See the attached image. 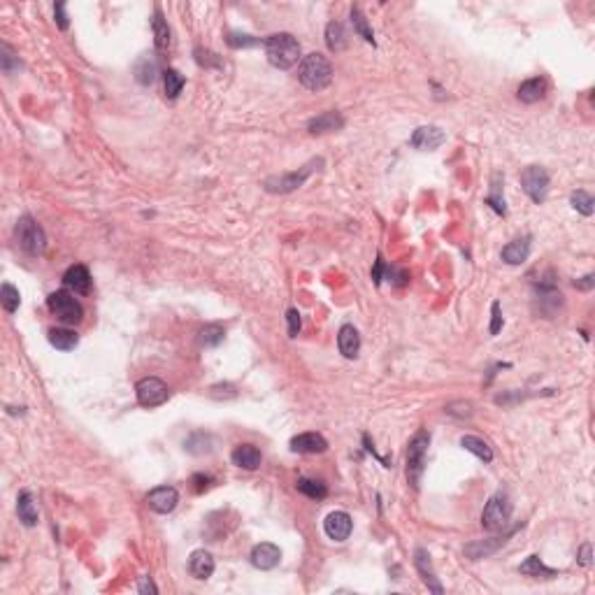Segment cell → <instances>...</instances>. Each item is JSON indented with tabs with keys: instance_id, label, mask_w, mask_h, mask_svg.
Here are the masks:
<instances>
[{
	"instance_id": "277c9868",
	"label": "cell",
	"mask_w": 595,
	"mask_h": 595,
	"mask_svg": "<svg viewBox=\"0 0 595 595\" xmlns=\"http://www.w3.org/2000/svg\"><path fill=\"white\" fill-rule=\"evenodd\" d=\"M17 242L28 256H42L47 249V235L31 214H24L17 221Z\"/></svg>"
},
{
	"instance_id": "8992f818",
	"label": "cell",
	"mask_w": 595,
	"mask_h": 595,
	"mask_svg": "<svg viewBox=\"0 0 595 595\" xmlns=\"http://www.w3.org/2000/svg\"><path fill=\"white\" fill-rule=\"evenodd\" d=\"M47 307L58 321L68 323V326H75V323L84 319V309L79 305L75 293H70V291H65V288L54 291V293L47 298Z\"/></svg>"
},
{
	"instance_id": "74e56055",
	"label": "cell",
	"mask_w": 595,
	"mask_h": 595,
	"mask_svg": "<svg viewBox=\"0 0 595 595\" xmlns=\"http://www.w3.org/2000/svg\"><path fill=\"white\" fill-rule=\"evenodd\" d=\"M226 44L233 49H251V47H259V44H263L259 37L254 35H247V33H235L230 31L226 35Z\"/></svg>"
},
{
	"instance_id": "5b68a950",
	"label": "cell",
	"mask_w": 595,
	"mask_h": 595,
	"mask_svg": "<svg viewBox=\"0 0 595 595\" xmlns=\"http://www.w3.org/2000/svg\"><path fill=\"white\" fill-rule=\"evenodd\" d=\"M509 519H512V502L505 493H495L481 512V526L488 533H502L509 528Z\"/></svg>"
},
{
	"instance_id": "f6af8a7d",
	"label": "cell",
	"mask_w": 595,
	"mask_h": 595,
	"mask_svg": "<svg viewBox=\"0 0 595 595\" xmlns=\"http://www.w3.org/2000/svg\"><path fill=\"white\" fill-rule=\"evenodd\" d=\"M54 17H56L58 28H61V31H68L70 21H68V15H65V3H56V5H54Z\"/></svg>"
},
{
	"instance_id": "3957f363",
	"label": "cell",
	"mask_w": 595,
	"mask_h": 595,
	"mask_svg": "<svg viewBox=\"0 0 595 595\" xmlns=\"http://www.w3.org/2000/svg\"><path fill=\"white\" fill-rule=\"evenodd\" d=\"M428 445H431V433L428 431H419L407 445V481L416 491H419L423 470H426Z\"/></svg>"
},
{
	"instance_id": "e0dca14e",
	"label": "cell",
	"mask_w": 595,
	"mask_h": 595,
	"mask_svg": "<svg viewBox=\"0 0 595 595\" xmlns=\"http://www.w3.org/2000/svg\"><path fill=\"white\" fill-rule=\"evenodd\" d=\"M531 249H533V237L526 235V237H519V240H512L507 247H502V261L507 266H521V263L528 261L531 256Z\"/></svg>"
},
{
	"instance_id": "60d3db41",
	"label": "cell",
	"mask_w": 595,
	"mask_h": 595,
	"mask_svg": "<svg viewBox=\"0 0 595 595\" xmlns=\"http://www.w3.org/2000/svg\"><path fill=\"white\" fill-rule=\"evenodd\" d=\"M286 321H288V337H298V333H300V312L298 309H288L286 312Z\"/></svg>"
},
{
	"instance_id": "8d00e7d4",
	"label": "cell",
	"mask_w": 595,
	"mask_h": 595,
	"mask_svg": "<svg viewBox=\"0 0 595 595\" xmlns=\"http://www.w3.org/2000/svg\"><path fill=\"white\" fill-rule=\"evenodd\" d=\"M0 302H3L5 312L15 314L19 309V302H21V295H19V291L12 286V284L5 282L3 286H0Z\"/></svg>"
},
{
	"instance_id": "83f0119b",
	"label": "cell",
	"mask_w": 595,
	"mask_h": 595,
	"mask_svg": "<svg viewBox=\"0 0 595 595\" xmlns=\"http://www.w3.org/2000/svg\"><path fill=\"white\" fill-rule=\"evenodd\" d=\"M519 572L526 574V577H533V579H553L558 574L553 567H546L544 563H542L540 556H528L524 563L519 565Z\"/></svg>"
},
{
	"instance_id": "7bdbcfd3",
	"label": "cell",
	"mask_w": 595,
	"mask_h": 595,
	"mask_svg": "<svg viewBox=\"0 0 595 595\" xmlns=\"http://www.w3.org/2000/svg\"><path fill=\"white\" fill-rule=\"evenodd\" d=\"M0 63H3V72H5V75H12V63L19 65V61L15 58V54L10 51L8 44H3V56H0Z\"/></svg>"
},
{
	"instance_id": "ab89813d",
	"label": "cell",
	"mask_w": 595,
	"mask_h": 595,
	"mask_svg": "<svg viewBox=\"0 0 595 595\" xmlns=\"http://www.w3.org/2000/svg\"><path fill=\"white\" fill-rule=\"evenodd\" d=\"M235 395H237V391H235L233 384H214V386H209V398H214V400H230V398H235Z\"/></svg>"
},
{
	"instance_id": "1f68e13d",
	"label": "cell",
	"mask_w": 595,
	"mask_h": 595,
	"mask_svg": "<svg viewBox=\"0 0 595 595\" xmlns=\"http://www.w3.org/2000/svg\"><path fill=\"white\" fill-rule=\"evenodd\" d=\"M295 488H298V491H300L302 495H307V498H312V500H323V498H326V495H328V486L323 484V481H319V479H309V477H300V479H298Z\"/></svg>"
},
{
	"instance_id": "4fadbf2b",
	"label": "cell",
	"mask_w": 595,
	"mask_h": 595,
	"mask_svg": "<svg viewBox=\"0 0 595 595\" xmlns=\"http://www.w3.org/2000/svg\"><path fill=\"white\" fill-rule=\"evenodd\" d=\"M323 531H326V535L333 542H345L349 540V535L354 531V521L347 512H340V509H337V512H330L326 521H323Z\"/></svg>"
},
{
	"instance_id": "b9f144b4",
	"label": "cell",
	"mask_w": 595,
	"mask_h": 595,
	"mask_svg": "<svg viewBox=\"0 0 595 595\" xmlns=\"http://www.w3.org/2000/svg\"><path fill=\"white\" fill-rule=\"evenodd\" d=\"M491 328H488V333L491 335H498L500 333V328H502V314H500V302L495 300L493 305H491Z\"/></svg>"
},
{
	"instance_id": "ffe728a7",
	"label": "cell",
	"mask_w": 595,
	"mask_h": 595,
	"mask_svg": "<svg viewBox=\"0 0 595 595\" xmlns=\"http://www.w3.org/2000/svg\"><path fill=\"white\" fill-rule=\"evenodd\" d=\"M337 349L345 359H356L361 352V335L352 323H345L337 333Z\"/></svg>"
},
{
	"instance_id": "ac0fdd59",
	"label": "cell",
	"mask_w": 595,
	"mask_h": 595,
	"mask_svg": "<svg viewBox=\"0 0 595 595\" xmlns=\"http://www.w3.org/2000/svg\"><path fill=\"white\" fill-rule=\"evenodd\" d=\"M63 286L68 291H72V293L87 295L91 291V275H89L87 266H72V268L65 270Z\"/></svg>"
},
{
	"instance_id": "681fc988",
	"label": "cell",
	"mask_w": 595,
	"mask_h": 595,
	"mask_svg": "<svg viewBox=\"0 0 595 595\" xmlns=\"http://www.w3.org/2000/svg\"><path fill=\"white\" fill-rule=\"evenodd\" d=\"M593 284H595V282H593V275H586V277H584V279H581V282H579V279L574 282V286H577V288H581V291H588V288H593Z\"/></svg>"
},
{
	"instance_id": "44dd1931",
	"label": "cell",
	"mask_w": 595,
	"mask_h": 595,
	"mask_svg": "<svg viewBox=\"0 0 595 595\" xmlns=\"http://www.w3.org/2000/svg\"><path fill=\"white\" fill-rule=\"evenodd\" d=\"M230 460H233V465L242 467V470H256V467H261L263 456L254 445H237L233 449V454H230Z\"/></svg>"
},
{
	"instance_id": "7a4b0ae2",
	"label": "cell",
	"mask_w": 595,
	"mask_h": 595,
	"mask_svg": "<svg viewBox=\"0 0 595 595\" xmlns=\"http://www.w3.org/2000/svg\"><path fill=\"white\" fill-rule=\"evenodd\" d=\"M298 82L309 91H323L333 82V65L323 54L312 51L298 65Z\"/></svg>"
},
{
	"instance_id": "d4e9b609",
	"label": "cell",
	"mask_w": 595,
	"mask_h": 595,
	"mask_svg": "<svg viewBox=\"0 0 595 595\" xmlns=\"http://www.w3.org/2000/svg\"><path fill=\"white\" fill-rule=\"evenodd\" d=\"M414 565H416V570L421 572V577H423V581L428 584V588H431L433 593H442V584H440L438 579H435V572H433V567H431V556L426 553V549H416V553H414Z\"/></svg>"
},
{
	"instance_id": "9a60e30c",
	"label": "cell",
	"mask_w": 595,
	"mask_h": 595,
	"mask_svg": "<svg viewBox=\"0 0 595 595\" xmlns=\"http://www.w3.org/2000/svg\"><path fill=\"white\" fill-rule=\"evenodd\" d=\"M345 117L340 114L337 110H330V112H323V114L309 119L307 121V130L312 135H323V133H335V130H342L345 128Z\"/></svg>"
},
{
	"instance_id": "6da1fadb",
	"label": "cell",
	"mask_w": 595,
	"mask_h": 595,
	"mask_svg": "<svg viewBox=\"0 0 595 595\" xmlns=\"http://www.w3.org/2000/svg\"><path fill=\"white\" fill-rule=\"evenodd\" d=\"M263 47H266V56L270 65L279 70L293 68L298 61H302L300 56V42L291 35V33H275L263 40Z\"/></svg>"
},
{
	"instance_id": "30bf717a",
	"label": "cell",
	"mask_w": 595,
	"mask_h": 595,
	"mask_svg": "<svg viewBox=\"0 0 595 595\" xmlns=\"http://www.w3.org/2000/svg\"><path fill=\"white\" fill-rule=\"evenodd\" d=\"M517 533V528H512V531L502 533V535H495V537H488V540H477V542H470L463 551H465V556L470 560H481V558H488L493 556L498 549H502L507 544V540L512 537V535Z\"/></svg>"
},
{
	"instance_id": "f546056e",
	"label": "cell",
	"mask_w": 595,
	"mask_h": 595,
	"mask_svg": "<svg viewBox=\"0 0 595 595\" xmlns=\"http://www.w3.org/2000/svg\"><path fill=\"white\" fill-rule=\"evenodd\" d=\"M486 205L491 207L495 214L505 216L507 207H505V193H502V175L495 173L493 182H491V196H486Z\"/></svg>"
},
{
	"instance_id": "4316f807",
	"label": "cell",
	"mask_w": 595,
	"mask_h": 595,
	"mask_svg": "<svg viewBox=\"0 0 595 595\" xmlns=\"http://www.w3.org/2000/svg\"><path fill=\"white\" fill-rule=\"evenodd\" d=\"M184 451H189L191 456H207L214 451V438L209 433H191L184 440Z\"/></svg>"
},
{
	"instance_id": "ba28073f",
	"label": "cell",
	"mask_w": 595,
	"mask_h": 595,
	"mask_svg": "<svg viewBox=\"0 0 595 595\" xmlns=\"http://www.w3.org/2000/svg\"><path fill=\"white\" fill-rule=\"evenodd\" d=\"M321 161H312L307 165H302L300 170H295V173H286V175H279V177H268L266 182H263V187H266L268 193H291V191L300 189L302 184H305L309 180V175L314 173V165H319Z\"/></svg>"
},
{
	"instance_id": "7dc6e473",
	"label": "cell",
	"mask_w": 595,
	"mask_h": 595,
	"mask_svg": "<svg viewBox=\"0 0 595 595\" xmlns=\"http://www.w3.org/2000/svg\"><path fill=\"white\" fill-rule=\"evenodd\" d=\"M191 481H193V484H196V486H193V488H196V493H202L205 488H209L212 477H209V474H196V477L191 479Z\"/></svg>"
},
{
	"instance_id": "603a6c76",
	"label": "cell",
	"mask_w": 595,
	"mask_h": 595,
	"mask_svg": "<svg viewBox=\"0 0 595 595\" xmlns=\"http://www.w3.org/2000/svg\"><path fill=\"white\" fill-rule=\"evenodd\" d=\"M17 514H19V521H21L26 528L37 526L40 514H37V505H35V500H33L31 491H21V493H19V498H17Z\"/></svg>"
},
{
	"instance_id": "4dcf8cb0",
	"label": "cell",
	"mask_w": 595,
	"mask_h": 595,
	"mask_svg": "<svg viewBox=\"0 0 595 595\" xmlns=\"http://www.w3.org/2000/svg\"><path fill=\"white\" fill-rule=\"evenodd\" d=\"M156 75H158V65L154 58L149 56H142L140 61L135 65V79L142 84V87H151L156 82Z\"/></svg>"
},
{
	"instance_id": "d6a6232c",
	"label": "cell",
	"mask_w": 595,
	"mask_h": 595,
	"mask_svg": "<svg viewBox=\"0 0 595 595\" xmlns=\"http://www.w3.org/2000/svg\"><path fill=\"white\" fill-rule=\"evenodd\" d=\"M326 44L330 51H342L347 47V33L340 21H330L326 26Z\"/></svg>"
},
{
	"instance_id": "d590c367",
	"label": "cell",
	"mask_w": 595,
	"mask_h": 595,
	"mask_svg": "<svg viewBox=\"0 0 595 595\" xmlns=\"http://www.w3.org/2000/svg\"><path fill=\"white\" fill-rule=\"evenodd\" d=\"M570 202H572V207L577 209L579 214H584V216H591V214H593V209H595V200H593V196L588 193V191H584V189L574 191V193L570 196Z\"/></svg>"
},
{
	"instance_id": "cb8c5ba5",
	"label": "cell",
	"mask_w": 595,
	"mask_h": 595,
	"mask_svg": "<svg viewBox=\"0 0 595 595\" xmlns=\"http://www.w3.org/2000/svg\"><path fill=\"white\" fill-rule=\"evenodd\" d=\"M151 31H154V44L158 51H168L173 47V33H170V26L163 19L158 8L154 12V19H151Z\"/></svg>"
},
{
	"instance_id": "484cf974",
	"label": "cell",
	"mask_w": 595,
	"mask_h": 595,
	"mask_svg": "<svg viewBox=\"0 0 595 595\" xmlns=\"http://www.w3.org/2000/svg\"><path fill=\"white\" fill-rule=\"evenodd\" d=\"M47 340L51 347L58 349V352H72V349L79 345V335L75 330H68V328H51L47 333Z\"/></svg>"
},
{
	"instance_id": "836d02e7",
	"label": "cell",
	"mask_w": 595,
	"mask_h": 595,
	"mask_svg": "<svg viewBox=\"0 0 595 595\" xmlns=\"http://www.w3.org/2000/svg\"><path fill=\"white\" fill-rule=\"evenodd\" d=\"M184 84H187V79H184L180 72H177L175 68H168L163 72V87H165V96L170 98V101H175L177 96L182 94Z\"/></svg>"
},
{
	"instance_id": "2e32d148",
	"label": "cell",
	"mask_w": 595,
	"mask_h": 595,
	"mask_svg": "<svg viewBox=\"0 0 595 595\" xmlns=\"http://www.w3.org/2000/svg\"><path fill=\"white\" fill-rule=\"evenodd\" d=\"M291 451L293 454H323L328 451V440L319 433H300L291 438Z\"/></svg>"
},
{
	"instance_id": "9c48e42d",
	"label": "cell",
	"mask_w": 595,
	"mask_h": 595,
	"mask_svg": "<svg viewBox=\"0 0 595 595\" xmlns=\"http://www.w3.org/2000/svg\"><path fill=\"white\" fill-rule=\"evenodd\" d=\"M135 395H137V402H140L142 407H161L168 402L170 398V388L168 384H163L158 377H144V379H140L135 384Z\"/></svg>"
},
{
	"instance_id": "c3c4849f",
	"label": "cell",
	"mask_w": 595,
	"mask_h": 595,
	"mask_svg": "<svg viewBox=\"0 0 595 595\" xmlns=\"http://www.w3.org/2000/svg\"><path fill=\"white\" fill-rule=\"evenodd\" d=\"M137 591H140V593H151V595H156V593H158V588L154 586V581H151L149 577H140V584H137Z\"/></svg>"
},
{
	"instance_id": "d6986e66",
	"label": "cell",
	"mask_w": 595,
	"mask_h": 595,
	"mask_svg": "<svg viewBox=\"0 0 595 595\" xmlns=\"http://www.w3.org/2000/svg\"><path fill=\"white\" fill-rule=\"evenodd\" d=\"M189 572L198 581L209 579L214 574V558H212V553L205 551V549H196L189 556Z\"/></svg>"
},
{
	"instance_id": "f1b7e54d",
	"label": "cell",
	"mask_w": 595,
	"mask_h": 595,
	"mask_svg": "<svg viewBox=\"0 0 595 595\" xmlns=\"http://www.w3.org/2000/svg\"><path fill=\"white\" fill-rule=\"evenodd\" d=\"M460 447L465 449V451L474 454L479 460H484V463H491V460H493V449L488 447V442H484L481 438H477V435H463V438H460Z\"/></svg>"
},
{
	"instance_id": "bcb514c9",
	"label": "cell",
	"mask_w": 595,
	"mask_h": 595,
	"mask_svg": "<svg viewBox=\"0 0 595 595\" xmlns=\"http://www.w3.org/2000/svg\"><path fill=\"white\" fill-rule=\"evenodd\" d=\"M579 563L584 565V567H591V542H586V544H581V549H579Z\"/></svg>"
},
{
	"instance_id": "7402d4cb",
	"label": "cell",
	"mask_w": 595,
	"mask_h": 595,
	"mask_svg": "<svg viewBox=\"0 0 595 595\" xmlns=\"http://www.w3.org/2000/svg\"><path fill=\"white\" fill-rule=\"evenodd\" d=\"M517 96H519V101H521V103H526V105L540 103L542 98L546 96V79H542V77L526 79V82L519 87Z\"/></svg>"
},
{
	"instance_id": "52a82bcc",
	"label": "cell",
	"mask_w": 595,
	"mask_h": 595,
	"mask_svg": "<svg viewBox=\"0 0 595 595\" xmlns=\"http://www.w3.org/2000/svg\"><path fill=\"white\" fill-rule=\"evenodd\" d=\"M549 184H551V177L544 168L540 165H528V168L521 173V187L528 193V198L535 205H542L549 196Z\"/></svg>"
},
{
	"instance_id": "8fae6325",
	"label": "cell",
	"mask_w": 595,
	"mask_h": 595,
	"mask_svg": "<svg viewBox=\"0 0 595 595\" xmlns=\"http://www.w3.org/2000/svg\"><path fill=\"white\" fill-rule=\"evenodd\" d=\"M445 142H447V133L442 128H438V126H421V128L414 130L412 140H409V144L419 151H435Z\"/></svg>"
},
{
	"instance_id": "ee69618b",
	"label": "cell",
	"mask_w": 595,
	"mask_h": 595,
	"mask_svg": "<svg viewBox=\"0 0 595 595\" xmlns=\"http://www.w3.org/2000/svg\"><path fill=\"white\" fill-rule=\"evenodd\" d=\"M196 61L200 65H205V68H209V65H219L216 54H212V51H202V49H196Z\"/></svg>"
},
{
	"instance_id": "f35d334b",
	"label": "cell",
	"mask_w": 595,
	"mask_h": 595,
	"mask_svg": "<svg viewBox=\"0 0 595 595\" xmlns=\"http://www.w3.org/2000/svg\"><path fill=\"white\" fill-rule=\"evenodd\" d=\"M226 337V330H223L219 323H209L200 330V345L205 347H219Z\"/></svg>"
},
{
	"instance_id": "7c38bea8",
	"label": "cell",
	"mask_w": 595,
	"mask_h": 595,
	"mask_svg": "<svg viewBox=\"0 0 595 595\" xmlns=\"http://www.w3.org/2000/svg\"><path fill=\"white\" fill-rule=\"evenodd\" d=\"M147 505L156 514H170L180 505V491L175 486H158L147 493Z\"/></svg>"
},
{
	"instance_id": "e575fe53",
	"label": "cell",
	"mask_w": 595,
	"mask_h": 595,
	"mask_svg": "<svg viewBox=\"0 0 595 595\" xmlns=\"http://www.w3.org/2000/svg\"><path fill=\"white\" fill-rule=\"evenodd\" d=\"M352 26H354V33H356V35L363 37L365 42H370V44L374 47V33H372V28H370L365 15H363L359 8H352Z\"/></svg>"
},
{
	"instance_id": "5bb4252c",
	"label": "cell",
	"mask_w": 595,
	"mask_h": 595,
	"mask_svg": "<svg viewBox=\"0 0 595 595\" xmlns=\"http://www.w3.org/2000/svg\"><path fill=\"white\" fill-rule=\"evenodd\" d=\"M249 558H251V565L259 567V570H275L282 560V551H279V546L270 544V542H261V544H256L251 549Z\"/></svg>"
}]
</instances>
